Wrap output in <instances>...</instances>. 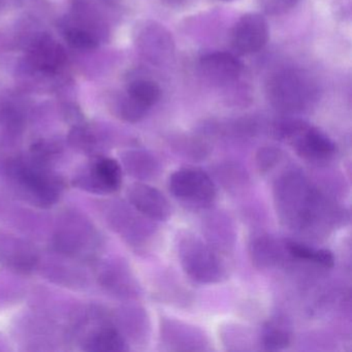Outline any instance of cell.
<instances>
[{
    "instance_id": "obj_34",
    "label": "cell",
    "mask_w": 352,
    "mask_h": 352,
    "mask_svg": "<svg viewBox=\"0 0 352 352\" xmlns=\"http://www.w3.org/2000/svg\"><path fill=\"white\" fill-rule=\"evenodd\" d=\"M333 17L341 22H350L352 16V0H331Z\"/></svg>"
},
{
    "instance_id": "obj_19",
    "label": "cell",
    "mask_w": 352,
    "mask_h": 352,
    "mask_svg": "<svg viewBox=\"0 0 352 352\" xmlns=\"http://www.w3.org/2000/svg\"><path fill=\"white\" fill-rule=\"evenodd\" d=\"M122 162L127 174L138 180H151L162 172L160 160L148 150H129L123 153Z\"/></svg>"
},
{
    "instance_id": "obj_33",
    "label": "cell",
    "mask_w": 352,
    "mask_h": 352,
    "mask_svg": "<svg viewBox=\"0 0 352 352\" xmlns=\"http://www.w3.org/2000/svg\"><path fill=\"white\" fill-rule=\"evenodd\" d=\"M300 0H257L259 9L267 16H282L298 6Z\"/></svg>"
},
{
    "instance_id": "obj_1",
    "label": "cell",
    "mask_w": 352,
    "mask_h": 352,
    "mask_svg": "<svg viewBox=\"0 0 352 352\" xmlns=\"http://www.w3.org/2000/svg\"><path fill=\"white\" fill-rule=\"evenodd\" d=\"M273 193L278 217L289 230L320 236L345 222L346 212L300 170L282 174Z\"/></svg>"
},
{
    "instance_id": "obj_26",
    "label": "cell",
    "mask_w": 352,
    "mask_h": 352,
    "mask_svg": "<svg viewBox=\"0 0 352 352\" xmlns=\"http://www.w3.org/2000/svg\"><path fill=\"white\" fill-rule=\"evenodd\" d=\"M69 141L74 148L91 157L102 155L100 153L104 146H102L100 138L88 127L82 125L74 127L69 133Z\"/></svg>"
},
{
    "instance_id": "obj_25",
    "label": "cell",
    "mask_w": 352,
    "mask_h": 352,
    "mask_svg": "<svg viewBox=\"0 0 352 352\" xmlns=\"http://www.w3.org/2000/svg\"><path fill=\"white\" fill-rule=\"evenodd\" d=\"M170 145L180 155L195 160H205L211 152L209 143L195 135H178L172 139Z\"/></svg>"
},
{
    "instance_id": "obj_36",
    "label": "cell",
    "mask_w": 352,
    "mask_h": 352,
    "mask_svg": "<svg viewBox=\"0 0 352 352\" xmlns=\"http://www.w3.org/2000/svg\"><path fill=\"white\" fill-rule=\"evenodd\" d=\"M221 1H226L228 3V1H234V0H221Z\"/></svg>"
},
{
    "instance_id": "obj_24",
    "label": "cell",
    "mask_w": 352,
    "mask_h": 352,
    "mask_svg": "<svg viewBox=\"0 0 352 352\" xmlns=\"http://www.w3.org/2000/svg\"><path fill=\"white\" fill-rule=\"evenodd\" d=\"M216 179L228 191H239L247 187L249 175L246 168L236 162H226L215 168Z\"/></svg>"
},
{
    "instance_id": "obj_7",
    "label": "cell",
    "mask_w": 352,
    "mask_h": 352,
    "mask_svg": "<svg viewBox=\"0 0 352 352\" xmlns=\"http://www.w3.org/2000/svg\"><path fill=\"white\" fill-rule=\"evenodd\" d=\"M135 47L140 54L153 65H168L175 57L176 43L172 32L154 20H143L133 32Z\"/></svg>"
},
{
    "instance_id": "obj_15",
    "label": "cell",
    "mask_w": 352,
    "mask_h": 352,
    "mask_svg": "<svg viewBox=\"0 0 352 352\" xmlns=\"http://www.w3.org/2000/svg\"><path fill=\"white\" fill-rule=\"evenodd\" d=\"M28 51L30 65L41 73L56 74L67 61L63 47L48 34L36 38Z\"/></svg>"
},
{
    "instance_id": "obj_10",
    "label": "cell",
    "mask_w": 352,
    "mask_h": 352,
    "mask_svg": "<svg viewBox=\"0 0 352 352\" xmlns=\"http://www.w3.org/2000/svg\"><path fill=\"white\" fill-rule=\"evenodd\" d=\"M160 340L166 349L174 351L211 349L209 338L201 327L170 317H162L160 320Z\"/></svg>"
},
{
    "instance_id": "obj_23",
    "label": "cell",
    "mask_w": 352,
    "mask_h": 352,
    "mask_svg": "<svg viewBox=\"0 0 352 352\" xmlns=\"http://www.w3.org/2000/svg\"><path fill=\"white\" fill-rule=\"evenodd\" d=\"M288 256L300 261H309L322 267H333L335 265V256L327 249H317L304 243L292 240H284Z\"/></svg>"
},
{
    "instance_id": "obj_11",
    "label": "cell",
    "mask_w": 352,
    "mask_h": 352,
    "mask_svg": "<svg viewBox=\"0 0 352 352\" xmlns=\"http://www.w3.org/2000/svg\"><path fill=\"white\" fill-rule=\"evenodd\" d=\"M269 24L259 13H247L234 23L230 32V45L238 54L259 52L269 41Z\"/></svg>"
},
{
    "instance_id": "obj_6",
    "label": "cell",
    "mask_w": 352,
    "mask_h": 352,
    "mask_svg": "<svg viewBox=\"0 0 352 352\" xmlns=\"http://www.w3.org/2000/svg\"><path fill=\"white\" fill-rule=\"evenodd\" d=\"M168 187L177 201L192 209H209L217 197L215 183L199 168H179L168 178Z\"/></svg>"
},
{
    "instance_id": "obj_12",
    "label": "cell",
    "mask_w": 352,
    "mask_h": 352,
    "mask_svg": "<svg viewBox=\"0 0 352 352\" xmlns=\"http://www.w3.org/2000/svg\"><path fill=\"white\" fill-rule=\"evenodd\" d=\"M199 74L214 87L236 83L243 73V65L234 54L213 52L203 55L199 61Z\"/></svg>"
},
{
    "instance_id": "obj_8",
    "label": "cell",
    "mask_w": 352,
    "mask_h": 352,
    "mask_svg": "<svg viewBox=\"0 0 352 352\" xmlns=\"http://www.w3.org/2000/svg\"><path fill=\"white\" fill-rule=\"evenodd\" d=\"M79 188L98 195L114 193L122 185V168L117 160L104 155L92 157L91 162L75 178Z\"/></svg>"
},
{
    "instance_id": "obj_9",
    "label": "cell",
    "mask_w": 352,
    "mask_h": 352,
    "mask_svg": "<svg viewBox=\"0 0 352 352\" xmlns=\"http://www.w3.org/2000/svg\"><path fill=\"white\" fill-rule=\"evenodd\" d=\"M111 226L131 246H147L156 234L153 220L145 217L131 207L122 203H116L110 210Z\"/></svg>"
},
{
    "instance_id": "obj_20",
    "label": "cell",
    "mask_w": 352,
    "mask_h": 352,
    "mask_svg": "<svg viewBox=\"0 0 352 352\" xmlns=\"http://www.w3.org/2000/svg\"><path fill=\"white\" fill-rule=\"evenodd\" d=\"M76 228L63 230L58 232L56 236V247L59 251L67 255L73 256H81L85 252L86 256H89L87 249L91 245V240H94V234L86 228L85 223L76 221Z\"/></svg>"
},
{
    "instance_id": "obj_32",
    "label": "cell",
    "mask_w": 352,
    "mask_h": 352,
    "mask_svg": "<svg viewBox=\"0 0 352 352\" xmlns=\"http://www.w3.org/2000/svg\"><path fill=\"white\" fill-rule=\"evenodd\" d=\"M63 150V146L56 141L42 140L36 142L30 148V155L36 162L50 166L51 162Z\"/></svg>"
},
{
    "instance_id": "obj_35",
    "label": "cell",
    "mask_w": 352,
    "mask_h": 352,
    "mask_svg": "<svg viewBox=\"0 0 352 352\" xmlns=\"http://www.w3.org/2000/svg\"><path fill=\"white\" fill-rule=\"evenodd\" d=\"M160 1L170 9H181L186 5L188 0H160Z\"/></svg>"
},
{
    "instance_id": "obj_17",
    "label": "cell",
    "mask_w": 352,
    "mask_h": 352,
    "mask_svg": "<svg viewBox=\"0 0 352 352\" xmlns=\"http://www.w3.org/2000/svg\"><path fill=\"white\" fill-rule=\"evenodd\" d=\"M203 232L206 242L218 252H230L236 242V232L232 220L224 213L210 214L204 219Z\"/></svg>"
},
{
    "instance_id": "obj_30",
    "label": "cell",
    "mask_w": 352,
    "mask_h": 352,
    "mask_svg": "<svg viewBox=\"0 0 352 352\" xmlns=\"http://www.w3.org/2000/svg\"><path fill=\"white\" fill-rule=\"evenodd\" d=\"M284 153L275 146L259 148L255 155V164L261 174L265 175L273 170L283 160Z\"/></svg>"
},
{
    "instance_id": "obj_37",
    "label": "cell",
    "mask_w": 352,
    "mask_h": 352,
    "mask_svg": "<svg viewBox=\"0 0 352 352\" xmlns=\"http://www.w3.org/2000/svg\"><path fill=\"white\" fill-rule=\"evenodd\" d=\"M1 1H3V0H0V3H1Z\"/></svg>"
},
{
    "instance_id": "obj_13",
    "label": "cell",
    "mask_w": 352,
    "mask_h": 352,
    "mask_svg": "<svg viewBox=\"0 0 352 352\" xmlns=\"http://www.w3.org/2000/svg\"><path fill=\"white\" fill-rule=\"evenodd\" d=\"M127 197L138 212L153 221H166L172 215L170 201L155 187L145 183H135L127 190Z\"/></svg>"
},
{
    "instance_id": "obj_14",
    "label": "cell",
    "mask_w": 352,
    "mask_h": 352,
    "mask_svg": "<svg viewBox=\"0 0 352 352\" xmlns=\"http://www.w3.org/2000/svg\"><path fill=\"white\" fill-rule=\"evenodd\" d=\"M248 252L251 263L258 270H272L279 267L287 254L285 242L278 240L267 232H258L251 236Z\"/></svg>"
},
{
    "instance_id": "obj_31",
    "label": "cell",
    "mask_w": 352,
    "mask_h": 352,
    "mask_svg": "<svg viewBox=\"0 0 352 352\" xmlns=\"http://www.w3.org/2000/svg\"><path fill=\"white\" fill-rule=\"evenodd\" d=\"M65 36L67 42L72 47L79 50H94L98 47V38L85 28H67Z\"/></svg>"
},
{
    "instance_id": "obj_21",
    "label": "cell",
    "mask_w": 352,
    "mask_h": 352,
    "mask_svg": "<svg viewBox=\"0 0 352 352\" xmlns=\"http://www.w3.org/2000/svg\"><path fill=\"white\" fill-rule=\"evenodd\" d=\"M83 348L86 351H125L127 343L124 336L117 327L108 324L90 333L85 338Z\"/></svg>"
},
{
    "instance_id": "obj_5",
    "label": "cell",
    "mask_w": 352,
    "mask_h": 352,
    "mask_svg": "<svg viewBox=\"0 0 352 352\" xmlns=\"http://www.w3.org/2000/svg\"><path fill=\"white\" fill-rule=\"evenodd\" d=\"M177 253L184 273L199 284H216L228 278L222 254L192 232H181L177 238Z\"/></svg>"
},
{
    "instance_id": "obj_29",
    "label": "cell",
    "mask_w": 352,
    "mask_h": 352,
    "mask_svg": "<svg viewBox=\"0 0 352 352\" xmlns=\"http://www.w3.org/2000/svg\"><path fill=\"white\" fill-rule=\"evenodd\" d=\"M148 109L135 102L129 94L118 98L116 104L117 116L125 122L135 123L145 118Z\"/></svg>"
},
{
    "instance_id": "obj_3",
    "label": "cell",
    "mask_w": 352,
    "mask_h": 352,
    "mask_svg": "<svg viewBox=\"0 0 352 352\" xmlns=\"http://www.w3.org/2000/svg\"><path fill=\"white\" fill-rule=\"evenodd\" d=\"M319 87L314 78L294 67L272 74L265 83L270 104L283 114H298L309 110L318 100Z\"/></svg>"
},
{
    "instance_id": "obj_4",
    "label": "cell",
    "mask_w": 352,
    "mask_h": 352,
    "mask_svg": "<svg viewBox=\"0 0 352 352\" xmlns=\"http://www.w3.org/2000/svg\"><path fill=\"white\" fill-rule=\"evenodd\" d=\"M271 131L276 140L292 146L298 156L311 164H325L337 154L335 142L324 131L302 119L276 121Z\"/></svg>"
},
{
    "instance_id": "obj_16",
    "label": "cell",
    "mask_w": 352,
    "mask_h": 352,
    "mask_svg": "<svg viewBox=\"0 0 352 352\" xmlns=\"http://www.w3.org/2000/svg\"><path fill=\"white\" fill-rule=\"evenodd\" d=\"M100 279L102 286L118 298H135L141 294L137 279L125 263H109L102 269Z\"/></svg>"
},
{
    "instance_id": "obj_2",
    "label": "cell",
    "mask_w": 352,
    "mask_h": 352,
    "mask_svg": "<svg viewBox=\"0 0 352 352\" xmlns=\"http://www.w3.org/2000/svg\"><path fill=\"white\" fill-rule=\"evenodd\" d=\"M6 170L18 195L36 207H52L63 193V180L50 166L36 162L32 156L13 158Z\"/></svg>"
},
{
    "instance_id": "obj_22",
    "label": "cell",
    "mask_w": 352,
    "mask_h": 352,
    "mask_svg": "<svg viewBox=\"0 0 352 352\" xmlns=\"http://www.w3.org/2000/svg\"><path fill=\"white\" fill-rule=\"evenodd\" d=\"M292 341V331L288 321L281 317L270 319L261 329L259 343L263 349L280 351L289 347Z\"/></svg>"
},
{
    "instance_id": "obj_27",
    "label": "cell",
    "mask_w": 352,
    "mask_h": 352,
    "mask_svg": "<svg viewBox=\"0 0 352 352\" xmlns=\"http://www.w3.org/2000/svg\"><path fill=\"white\" fill-rule=\"evenodd\" d=\"M126 94L144 108L150 110L160 100L162 89L152 80L137 79L129 84Z\"/></svg>"
},
{
    "instance_id": "obj_18",
    "label": "cell",
    "mask_w": 352,
    "mask_h": 352,
    "mask_svg": "<svg viewBox=\"0 0 352 352\" xmlns=\"http://www.w3.org/2000/svg\"><path fill=\"white\" fill-rule=\"evenodd\" d=\"M0 259L12 269L19 272L32 271L38 263V254L32 247L20 239L1 234Z\"/></svg>"
},
{
    "instance_id": "obj_28",
    "label": "cell",
    "mask_w": 352,
    "mask_h": 352,
    "mask_svg": "<svg viewBox=\"0 0 352 352\" xmlns=\"http://www.w3.org/2000/svg\"><path fill=\"white\" fill-rule=\"evenodd\" d=\"M124 329L129 335L135 338L147 337L149 333V318L147 313L142 308H131L124 310L122 316Z\"/></svg>"
}]
</instances>
